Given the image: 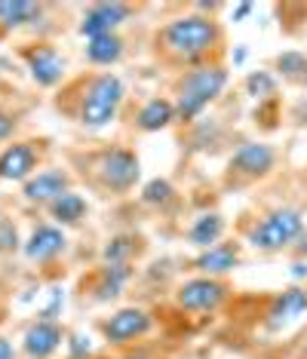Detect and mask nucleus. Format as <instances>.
Returning <instances> with one entry per match:
<instances>
[{"mask_svg": "<svg viewBox=\"0 0 307 359\" xmlns=\"http://www.w3.org/2000/svg\"><path fill=\"white\" fill-rule=\"evenodd\" d=\"M224 285L215 280H191L179 289V304L188 310H212L221 304Z\"/></svg>", "mask_w": 307, "mask_h": 359, "instance_id": "8", "label": "nucleus"}, {"mask_svg": "<svg viewBox=\"0 0 307 359\" xmlns=\"http://www.w3.org/2000/svg\"><path fill=\"white\" fill-rule=\"evenodd\" d=\"M148 329H151V316L144 313V310L126 307L104 323V338L114 341V344H126V341H132V338H142Z\"/></svg>", "mask_w": 307, "mask_h": 359, "instance_id": "6", "label": "nucleus"}, {"mask_svg": "<svg viewBox=\"0 0 307 359\" xmlns=\"http://www.w3.org/2000/svg\"><path fill=\"white\" fill-rule=\"evenodd\" d=\"M62 194H68V175L62 172H40L25 184V197L37 203H55Z\"/></svg>", "mask_w": 307, "mask_h": 359, "instance_id": "14", "label": "nucleus"}, {"mask_svg": "<svg viewBox=\"0 0 307 359\" xmlns=\"http://www.w3.org/2000/svg\"><path fill=\"white\" fill-rule=\"evenodd\" d=\"M249 13H252V4H243V6H237V13H233V19H246Z\"/></svg>", "mask_w": 307, "mask_h": 359, "instance_id": "30", "label": "nucleus"}, {"mask_svg": "<svg viewBox=\"0 0 307 359\" xmlns=\"http://www.w3.org/2000/svg\"><path fill=\"white\" fill-rule=\"evenodd\" d=\"M0 246H4V249H15V227L0 224Z\"/></svg>", "mask_w": 307, "mask_h": 359, "instance_id": "27", "label": "nucleus"}, {"mask_svg": "<svg viewBox=\"0 0 307 359\" xmlns=\"http://www.w3.org/2000/svg\"><path fill=\"white\" fill-rule=\"evenodd\" d=\"M277 68L289 77H301V74H307V59L301 53H282L277 59Z\"/></svg>", "mask_w": 307, "mask_h": 359, "instance_id": "24", "label": "nucleus"}, {"mask_svg": "<svg viewBox=\"0 0 307 359\" xmlns=\"http://www.w3.org/2000/svg\"><path fill=\"white\" fill-rule=\"evenodd\" d=\"M62 347V329L50 320H40L25 332V353L31 359H50Z\"/></svg>", "mask_w": 307, "mask_h": 359, "instance_id": "9", "label": "nucleus"}, {"mask_svg": "<svg viewBox=\"0 0 307 359\" xmlns=\"http://www.w3.org/2000/svg\"><path fill=\"white\" fill-rule=\"evenodd\" d=\"M298 252L307 255V231H301V236H298Z\"/></svg>", "mask_w": 307, "mask_h": 359, "instance_id": "31", "label": "nucleus"}, {"mask_svg": "<svg viewBox=\"0 0 307 359\" xmlns=\"http://www.w3.org/2000/svg\"><path fill=\"white\" fill-rule=\"evenodd\" d=\"M13 126H15V120L10 117V114H4V111H0V142H4V138H10Z\"/></svg>", "mask_w": 307, "mask_h": 359, "instance_id": "28", "label": "nucleus"}, {"mask_svg": "<svg viewBox=\"0 0 307 359\" xmlns=\"http://www.w3.org/2000/svg\"><path fill=\"white\" fill-rule=\"evenodd\" d=\"M120 55H123V40L117 34H102L86 43V59L95 65H111V62H117Z\"/></svg>", "mask_w": 307, "mask_h": 359, "instance_id": "17", "label": "nucleus"}, {"mask_svg": "<svg viewBox=\"0 0 307 359\" xmlns=\"http://www.w3.org/2000/svg\"><path fill=\"white\" fill-rule=\"evenodd\" d=\"M307 313V292L304 289H289L277 298V304L271 310V325H286Z\"/></svg>", "mask_w": 307, "mask_h": 359, "instance_id": "15", "label": "nucleus"}, {"mask_svg": "<svg viewBox=\"0 0 307 359\" xmlns=\"http://www.w3.org/2000/svg\"><path fill=\"white\" fill-rule=\"evenodd\" d=\"M25 59H28L31 77H34L40 86H53V83H59L62 80L64 62L59 59V53L50 50V46H37V50H31Z\"/></svg>", "mask_w": 307, "mask_h": 359, "instance_id": "11", "label": "nucleus"}, {"mask_svg": "<svg viewBox=\"0 0 307 359\" xmlns=\"http://www.w3.org/2000/svg\"><path fill=\"white\" fill-rule=\"evenodd\" d=\"M34 15H40L37 4H28V0H0V25L19 28L34 19Z\"/></svg>", "mask_w": 307, "mask_h": 359, "instance_id": "18", "label": "nucleus"}, {"mask_svg": "<svg viewBox=\"0 0 307 359\" xmlns=\"http://www.w3.org/2000/svg\"><path fill=\"white\" fill-rule=\"evenodd\" d=\"M271 166H273V151L268 148V144H258V142L243 144V148L233 154V160H231V169H233V172L249 175V178L264 175Z\"/></svg>", "mask_w": 307, "mask_h": 359, "instance_id": "10", "label": "nucleus"}, {"mask_svg": "<svg viewBox=\"0 0 307 359\" xmlns=\"http://www.w3.org/2000/svg\"><path fill=\"white\" fill-rule=\"evenodd\" d=\"M221 231H224L221 215H203V218H197V224L191 227V243L193 246L212 249V243L221 236Z\"/></svg>", "mask_w": 307, "mask_h": 359, "instance_id": "20", "label": "nucleus"}, {"mask_svg": "<svg viewBox=\"0 0 307 359\" xmlns=\"http://www.w3.org/2000/svg\"><path fill=\"white\" fill-rule=\"evenodd\" d=\"M172 117H175L172 104H169L166 99H154L139 111V126L144 129V133H157V129L172 123Z\"/></svg>", "mask_w": 307, "mask_h": 359, "instance_id": "16", "label": "nucleus"}, {"mask_svg": "<svg viewBox=\"0 0 307 359\" xmlns=\"http://www.w3.org/2000/svg\"><path fill=\"white\" fill-rule=\"evenodd\" d=\"M169 197H172V187H169V182H151L148 187H144V200L148 203H166Z\"/></svg>", "mask_w": 307, "mask_h": 359, "instance_id": "25", "label": "nucleus"}, {"mask_svg": "<svg viewBox=\"0 0 307 359\" xmlns=\"http://www.w3.org/2000/svg\"><path fill=\"white\" fill-rule=\"evenodd\" d=\"M292 273H295V276H307V264H304V261H298V264H292Z\"/></svg>", "mask_w": 307, "mask_h": 359, "instance_id": "32", "label": "nucleus"}, {"mask_svg": "<svg viewBox=\"0 0 307 359\" xmlns=\"http://www.w3.org/2000/svg\"><path fill=\"white\" fill-rule=\"evenodd\" d=\"M160 40H163L169 53L182 55V59H197V55H203L215 46L218 28L203 15H184V19L169 22Z\"/></svg>", "mask_w": 307, "mask_h": 359, "instance_id": "1", "label": "nucleus"}, {"mask_svg": "<svg viewBox=\"0 0 307 359\" xmlns=\"http://www.w3.org/2000/svg\"><path fill=\"white\" fill-rule=\"evenodd\" d=\"M99 175L108 187L126 191V187H132L135 178H139V160H135V154H129L123 148H114L99 160Z\"/></svg>", "mask_w": 307, "mask_h": 359, "instance_id": "5", "label": "nucleus"}, {"mask_svg": "<svg viewBox=\"0 0 307 359\" xmlns=\"http://www.w3.org/2000/svg\"><path fill=\"white\" fill-rule=\"evenodd\" d=\"M233 264H237V249H231V246H212L197 258V267L206 273H224Z\"/></svg>", "mask_w": 307, "mask_h": 359, "instance_id": "19", "label": "nucleus"}, {"mask_svg": "<svg viewBox=\"0 0 307 359\" xmlns=\"http://www.w3.org/2000/svg\"><path fill=\"white\" fill-rule=\"evenodd\" d=\"M129 249H132V246H129V240H114L108 249H104V258H108L111 264H123V261H120V258H123Z\"/></svg>", "mask_w": 307, "mask_h": 359, "instance_id": "26", "label": "nucleus"}, {"mask_svg": "<svg viewBox=\"0 0 307 359\" xmlns=\"http://www.w3.org/2000/svg\"><path fill=\"white\" fill-rule=\"evenodd\" d=\"M83 212H86V203H83V197H77V194H62V197L53 203V215L59 218L62 224H77L80 218H83Z\"/></svg>", "mask_w": 307, "mask_h": 359, "instance_id": "21", "label": "nucleus"}, {"mask_svg": "<svg viewBox=\"0 0 307 359\" xmlns=\"http://www.w3.org/2000/svg\"><path fill=\"white\" fill-rule=\"evenodd\" d=\"M126 276H129L126 264H108L102 273V283H99V298H114L120 292V285L126 283Z\"/></svg>", "mask_w": 307, "mask_h": 359, "instance_id": "22", "label": "nucleus"}, {"mask_svg": "<svg viewBox=\"0 0 307 359\" xmlns=\"http://www.w3.org/2000/svg\"><path fill=\"white\" fill-rule=\"evenodd\" d=\"M246 89H249V95H255V99H268V95H273V89H277V80L271 74H264V71H258V74H249Z\"/></svg>", "mask_w": 307, "mask_h": 359, "instance_id": "23", "label": "nucleus"}, {"mask_svg": "<svg viewBox=\"0 0 307 359\" xmlns=\"http://www.w3.org/2000/svg\"><path fill=\"white\" fill-rule=\"evenodd\" d=\"M126 15H129L126 4H95L93 10L83 15L80 31H83L90 40L102 37V34H114V28L120 25V22H126Z\"/></svg>", "mask_w": 307, "mask_h": 359, "instance_id": "7", "label": "nucleus"}, {"mask_svg": "<svg viewBox=\"0 0 307 359\" xmlns=\"http://www.w3.org/2000/svg\"><path fill=\"white\" fill-rule=\"evenodd\" d=\"M34 160H37V154L31 144H13V148H6L0 154V178L4 182H22V178L31 175Z\"/></svg>", "mask_w": 307, "mask_h": 359, "instance_id": "12", "label": "nucleus"}, {"mask_svg": "<svg viewBox=\"0 0 307 359\" xmlns=\"http://www.w3.org/2000/svg\"><path fill=\"white\" fill-rule=\"evenodd\" d=\"M0 359H15V350L6 338H0Z\"/></svg>", "mask_w": 307, "mask_h": 359, "instance_id": "29", "label": "nucleus"}, {"mask_svg": "<svg viewBox=\"0 0 307 359\" xmlns=\"http://www.w3.org/2000/svg\"><path fill=\"white\" fill-rule=\"evenodd\" d=\"M224 83H228V74H224L221 68H200V71H193V74H188L184 77V83H182L179 108H175L179 111V117L182 120H193L218 93H221Z\"/></svg>", "mask_w": 307, "mask_h": 359, "instance_id": "3", "label": "nucleus"}, {"mask_svg": "<svg viewBox=\"0 0 307 359\" xmlns=\"http://www.w3.org/2000/svg\"><path fill=\"white\" fill-rule=\"evenodd\" d=\"M304 224H301V215L295 209H280V212H271L261 224L252 231V246L255 249H264V252H277V249H286L289 243H295L301 236Z\"/></svg>", "mask_w": 307, "mask_h": 359, "instance_id": "4", "label": "nucleus"}, {"mask_svg": "<svg viewBox=\"0 0 307 359\" xmlns=\"http://www.w3.org/2000/svg\"><path fill=\"white\" fill-rule=\"evenodd\" d=\"M120 99H123V83H120V77H114V74L95 77L90 83V89H86L83 108H80V120H83V126H90V129L108 126L111 120H114V114H117Z\"/></svg>", "mask_w": 307, "mask_h": 359, "instance_id": "2", "label": "nucleus"}, {"mask_svg": "<svg viewBox=\"0 0 307 359\" xmlns=\"http://www.w3.org/2000/svg\"><path fill=\"white\" fill-rule=\"evenodd\" d=\"M62 249H64V233L59 227H50V224L37 227V231L31 233V240L25 243V255L31 261H50V258L59 255Z\"/></svg>", "mask_w": 307, "mask_h": 359, "instance_id": "13", "label": "nucleus"}]
</instances>
